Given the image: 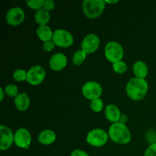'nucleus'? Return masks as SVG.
Here are the masks:
<instances>
[{"mask_svg":"<svg viewBox=\"0 0 156 156\" xmlns=\"http://www.w3.org/2000/svg\"><path fill=\"white\" fill-rule=\"evenodd\" d=\"M15 143V133L5 125L0 126V150H8Z\"/></svg>","mask_w":156,"mask_h":156,"instance_id":"10","label":"nucleus"},{"mask_svg":"<svg viewBox=\"0 0 156 156\" xmlns=\"http://www.w3.org/2000/svg\"><path fill=\"white\" fill-rule=\"evenodd\" d=\"M149 90V84L144 79L132 78L126 85V93L129 99L135 101L145 98Z\"/></svg>","mask_w":156,"mask_h":156,"instance_id":"1","label":"nucleus"},{"mask_svg":"<svg viewBox=\"0 0 156 156\" xmlns=\"http://www.w3.org/2000/svg\"><path fill=\"white\" fill-rule=\"evenodd\" d=\"M100 44L101 41L99 37L94 34H89L82 40L81 48L87 54H89L97 51L100 47Z\"/></svg>","mask_w":156,"mask_h":156,"instance_id":"11","label":"nucleus"},{"mask_svg":"<svg viewBox=\"0 0 156 156\" xmlns=\"http://www.w3.org/2000/svg\"><path fill=\"white\" fill-rule=\"evenodd\" d=\"M144 156H156V143H152L145 151Z\"/></svg>","mask_w":156,"mask_h":156,"instance_id":"26","label":"nucleus"},{"mask_svg":"<svg viewBox=\"0 0 156 156\" xmlns=\"http://www.w3.org/2000/svg\"><path fill=\"white\" fill-rule=\"evenodd\" d=\"M133 73L136 78L145 79L149 73V68H148L147 64L144 61H136L133 66Z\"/></svg>","mask_w":156,"mask_h":156,"instance_id":"17","label":"nucleus"},{"mask_svg":"<svg viewBox=\"0 0 156 156\" xmlns=\"http://www.w3.org/2000/svg\"><path fill=\"white\" fill-rule=\"evenodd\" d=\"M106 7L105 0H85L82 2V12L90 19H95L103 14Z\"/></svg>","mask_w":156,"mask_h":156,"instance_id":"3","label":"nucleus"},{"mask_svg":"<svg viewBox=\"0 0 156 156\" xmlns=\"http://www.w3.org/2000/svg\"><path fill=\"white\" fill-rule=\"evenodd\" d=\"M105 56L112 64L121 61L124 56L123 47L117 41H109L105 47Z\"/></svg>","mask_w":156,"mask_h":156,"instance_id":"4","label":"nucleus"},{"mask_svg":"<svg viewBox=\"0 0 156 156\" xmlns=\"http://www.w3.org/2000/svg\"><path fill=\"white\" fill-rule=\"evenodd\" d=\"M108 139V133L101 128H95L91 129L87 134L86 142L92 147L100 148L107 144Z\"/></svg>","mask_w":156,"mask_h":156,"instance_id":"5","label":"nucleus"},{"mask_svg":"<svg viewBox=\"0 0 156 156\" xmlns=\"http://www.w3.org/2000/svg\"><path fill=\"white\" fill-rule=\"evenodd\" d=\"M105 114L107 120L112 123H117L120 121V117L122 115L118 107L113 104H110L105 107Z\"/></svg>","mask_w":156,"mask_h":156,"instance_id":"14","label":"nucleus"},{"mask_svg":"<svg viewBox=\"0 0 156 156\" xmlns=\"http://www.w3.org/2000/svg\"><path fill=\"white\" fill-rule=\"evenodd\" d=\"M112 68L114 73L117 74H124L128 69V66L126 63L123 61H119L112 64Z\"/></svg>","mask_w":156,"mask_h":156,"instance_id":"21","label":"nucleus"},{"mask_svg":"<svg viewBox=\"0 0 156 156\" xmlns=\"http://www.w3.org/2000/svg\"><path fill=\"white\" fill-rule=\"evenodd\" d=\"M37 36L43 42L52 41L53 36V31L49 26H38L37 28Z\"/></svg>","mask_w":156,"mask_h":156,"instance_id":"18","label":"nucleus"},{"mask_svg":"<svg viewBox=\"0 0 156 156\" xmlns=\"http://www.w3.org/2000/svg\"><path fill=\"white\" fill-rule=\"evenodd\" d=\"M55 8V2L52 0H44V5H43V9L44 10L50 12V11L53 10Z\"/></svg>","mask_w":156,"mask_h":156,"instance_id":"27","label":"nucleus"},{"mask_svg":"<svg viewBox=\"0 0 156 156\" xmlns=\"http://www.w3.org/2000/svg\"><path fill=\"white\" fill-rule=\"evenodd\" d=\"M52 41L55 45L62 48H68L74 43V37L69 30L66 29H56L53 32Z\"/></svg>","mask_w":156,"mask_h":156,"instance_id":"6","label":"nucleus"},{"mask_svg":"<svg viewBox=\"0 0 156 156\" xmlns=\"http://www.w3.org/2000/svg\"><path fill=\"white\" fill-rule=\"evenodd\" d=\"M25 14L24 10L19 7H13L9 9L5 15V20L10 26H18L24 21Z\"/></svg>","mask_w":156,"mask_h":156,"instance_id":"12","label":"nucleus"},{"mask_svg":"<svg viewBox=\"0 0 156 156\" xmlns=\"http://www.w3.org/2000/svg\"><path fill=\"white\" fill-rule=\"evenodd\" d=\"M128 118H127V116L126 115V114H122L121 117H120V123H124V124H126V122L127 121Z\"/></svg>","mask_w":156,"mask_h":156,"instance_id":"30","label":"nucleus"},{"mask_svg":"<svg viewBox=\"0 0 156 156\" xmlns=\"http://www.w3.org/2000/svg\"><path fill=\"white\" fill-rule=\"evenodd\" d=\"M102 87L95 81H88L85 82L82 88V92L86 99L92 101L94 99L100 98L102 94Z\"/></svg>","mask_w":156,"mask_h":156,"instance_id":"7","label":"nucleus"},{"mask_svg":"<svg viewBox=\"0 0 156 156\" xmlns=\"http://www.w3.org/2000/svg\"><path fill=\"white\" fill-rule=\"evenodd\" d=\"M67 62V57L64 53H56L50 57L49 60V66L52 70L59 72L66 67Z\"/></svg>","mask_w":156,"mask_h":156,"instance_id":"13","label":"nucleus"},{"mask_svg":"<svg viewBox=\"0 0 156 156\" xmlns=\"http://www.w3.org/2000/svg\"><path fill=\"white\" fill-rule=\"evenodd\" d=\"M118 2V0H114V1H111V0H110V1H105V3H106V4H116V3H117Z\"/></svg>","mask_w":156,"mask_h":156,"instance_id":"32","label":"nucleus"},{"mask_svg":"<svg viewBox=\"0 0 156 156\" xmlns=\"http://www.w3.org/2000/svg\"><path fill=\"white\" fill-rule=\"evenodd\" d=\"M55 44L53 41H49L43 44V49L46 52H51L55 48Z\"/></svg>","mask_w":156,"mask_h":156,"instance_id":"28","label":"nucleus"},{"mask_svg":"<svg viewBox=\"0 0 156 156\" xmlns=\"http://www.w3.org/2000/svg\"><path fill=\"white\" fill-rule=\"evenodd\" d=\"M50 20V12L41 9L37 11L34 14V21L39 26H45Z\"/></svg>","mask_w":156,"mask_h":156,"instance_id":"19","label":"nucleus"},{"mask_svg":"<svg viewBox=\"0 0 156 156\" xmlns=\"http://www.w3.org/2000/svg\"><path fill=\"white\" fill-rule=\"evenodd\" d=\"M90 108L94 113L101 112V111H102V110L104 108V101H102L101 98L94 99V100L91 101Z\"/></svg>","mask_w":156,"mask_h":156,"instance_id":"22","label":"nucleus"},{"mask_svg":"<svg viewBox=\"0 0 156 156\" xmlns=\"http://www.w3.org/2000/svg\"><path fill=\"white\" fill-rule=\"evenodd\" d=\"M70 156H89L86 152L81 149H75L70 154Z\"/></svg>","mask_w":156,"mask_h":156,"instance_id":"29","label":"nucleus"},{"mask_svg":"<svg viewBox=\"0 0 156 156\" xmlns=\"http://www.w3.org/2000/svg\"><path fill=\"white\" fill-rule=\"evenodd\" d=\"M56 133L51 129H44L38 135V142L42 145H46V146L51 145L56 141Z\"/></svg>","mask_w":156,"mask_h":156,"instance_id":"15","label":"nucleus"},{"mask_svg":"<svg viewBox=\"0 0 156 156\" xmlns=\"http://www.w3.org/2000/svg\"><path fill=\"white\" fill-rule=\"evenodd\" d=\"M27 71H26V70L18 69L13 73V79L18 82L27 81Z\"/></svg>","mask_w":156,"mask_h":156,"instance_id":"24","label":"nucleus"},{"mask_svg":"<svg viewBox=\"0 0 156 156\" xmlns=\"http://www.w3.org/2000/svg\"><path fill=\"white\" fill-rule=\"evenodd\" d=\"M30 105V99L26 93H19L15 98V108L19 111H25Z\"/></svg>","mask_w":156,"mask_h":156,"instance_id":"16","label":"nucleus"},{"mask_svg":"<svg viewBox=\"0 0 156 156\" xmlns=\"http://www.w3.org/2000/svg\"><path fill=\"white\" fill-rule=\"evenodd\" d=\"M44 2V0H27L26 1V4L30 9L36 11L43 9Z\"/></svg>","mask_w":156,"mask_h":156,"instance_id":"25","label":"nucleus"},{"mask_svg":"<svg viewBox=\"0 0 156 156\" xmlns=\"http://www.w3.org/2000/svg\"><path fill=\"white\" fill-rule=\"evenodd\" d=\"M32 137L30 132L24 127H21L15 133V144L23 149H29L31 143Z\"/></svg>","mask_w":156,"mask_h":156,"instance_id":"9","label":"nucleus"},{"mask_svg":"<svg viewBox=\"0 0 156 156\" xmlns=\"http://www.w3.org/2000/svg\"><path fill=\"white\" fill-rule=\"evenodd\" d=\"M46 78V71L41 66L36 65L27 70V82L30 85H40Z\"/></svg>","mask_w":156,"mask_h":156,"instance_id":"8","label":"nucleus"},{"mask_svg":"<svg viewBox=\"0 0 156 156\" xmlns=\"http://www.w3.org/2000/svg\"><path fill=\"white\" fill-rule=\"evenodd\" d=\"M0 93H1V98H0V101H2L3 98H4V93L5 91L2 88H0Z\"/></svg>","mask_w":156,"mask_h":156,"instance_id":"31","label":"nucleus"},{"mask_svg":"<svg viewBox=\"0 0 156 156\" xmlns=\"http://www.w3.org/2000/svg\"><path fill=\"white\" fill-rule=\"evenodd\" d=\"M87 57V53L82 50H77L73 55V63L75 66H81L85 61Z\"/></svg>","mask_w":156,"mask_h":156,"instance_id":"20","label":"nucleus"},{"mask_svg":"<svg viewBox=\"0 0 156 156\" xmlns=\"http://www.w3.org/2000/svg\"><path fill=\"white\" fill-rule=\"evenodd\" d=\"M5 93L6 95H8L10 98H16L18 95V88L15 85L13 84H9L6 85L4 88Z\"/></svg>","mask_w":156,"mask_h":156,"instance_id":"23","label":"nucleus"},{"mask_svg":"<svg viewBox=\"0 0 156 156\" xmlns=\"http://www.w3.org/2000/svg\"><path fill=\"white\" fill-rule=\"evenodd\" d=\"M108 133L111 141L117 144H128L132 139L130 130L127 126L120 122L112 123L110 126Z\"/></svg>","mask_w":156,"mask_h":156,"instance_id":"2","label":"nucleus"}]
</instances>
